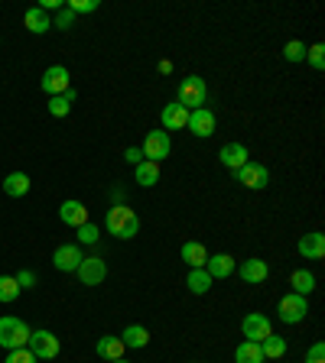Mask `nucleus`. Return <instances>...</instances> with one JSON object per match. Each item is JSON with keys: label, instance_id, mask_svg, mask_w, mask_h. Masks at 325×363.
Here are the masks:
<instances>
[{"label": "nucleus", "instance_id": "39", "mask_svg": "<svg viewBox=\"0 0 325 363\" xmlns=\"http://www.w3.org/2000/svg\"><path fill=\"white\" fill-rule=\"evenodd\" d=\"M124 159H127V162H130V166H140V162H143V153H140V150H137V146H130V150H127V153H124Z\"/></svg>", "mask_w": 325, "mask_h": 363}, {"label": "nucleus", "instance_id": "11", "mask_svg": "<svg viewBox=\"0 0 325 363\" xmlns=\"http://www.w3.org/2000/svg\"><path fill=\"white\" fill-rule=\"evenodd\" d=\"M238 182L244 185V188L260 192V188H267L270 172H267V166H260V162H248V166H241V169H238Z\"/></svg>", "mask_w": 325, "mask_h": 363}, {"label": "nucleus", "instance_id": "16", "mask_svg": "<svg viewBox=\"0 0 325 363\" xmlns=\"http://www.w3.org/2000/svg\"><path fill=\"white\" fill-rule=\"evenodd\" d=\"M160 120H162V127H166V130H183L185 124H189V110H185L179 101H173V104L162 107Z\"/></svg>", "mask_w": 325, "mask_h": 363}, {"label": "nucleus", "instance_id": "36", "mask_svg": "<svg viewBox=\"0 0 325 363\" xmlns=\"http://www.w3.org/2000/svg\"><path fill=\"white\" fill-rule=\"evenodd\" d=\"M306 363H325V344L315 341L313 347H309V353H306Z\"/></svg>", "mask_w": 325, "mask_h": 363}, {"label": "nucleus", "instance_id": "25", "mask_svg": "<svg viewBox=\"0 0 325 363\" xmlns=\"http://www.w3.org/2000/svg\"><path fill=\"white\" fill-rule=\"evenodd\" d=\"M212 282H215V279L208 276L205 269H189V279H185V286H189L192 295H205L208 288H212Z\"/></svg>", "mask_w": 325, "mask_h": 363}, {"label": "nucleus", "instance_id": "22", "mask_svg": "<svg viewBox=\"0 0 325 363\" xmlns=\"http://www.w3.org/2000/svg\"><path fill=\"white\" fill-rule=\"evenodd\" d=\"M23 26L30 32H36V36H43L46 30H53V20H49V13L39 10V7H32V10H26V17H23Z\"/></svg>", "mask_w": 325, "mask_h": 363}, {"label": "nucleus", "instance_id": "31", "mask_svg": "<svg viewBox=\"0 0 325 363\" xmlns=\"http://www.w3.org/2000/svg\"><path fill=\"white\" fill-rule=\"evenodd\" d=\"M306 59H309V65H313L315 72H322L325 68V46L322 43L309 46V49H306Z\"/></svg>", "mask_w": 325, "mask_h": 363}, {"label": "nucleus", "instance_id": "2", "mask_svg": "<svg viewBox=\"0 0 325 363\" xmlns=\"http://www.w3.org/2000/svg\"><path fill=\"white\" fill-rule=\"evenodd\" d=\"M30 324L23 318H13V315H3L0 318V347H7V351H20L30 344Z\"/></svg>", "mask_w": 325, "mask_h": 363}, {"label": "nucleus", "instance_id": "24", "mask_svg": "<svg viewBox=\"0 0 325 363\" xmlns=\"http://www.w3.org/2000/svg\"><path fill=\"white\" fill-rule=\"evenodd\" d=\"M133 179L140 182L143 188H153L156 182H160V162H150V159H143L140 166H133Z\"/></svg>", "mask_w": 325, "mask_h": 363}, {"label": "nucleus", "instance_id": "9", "mask_svg": "<svg viewBox=\"0 0 325 363\" xmlns=\"http://www.w3.org/2000/svg\"><path fill=\"white\" fill-rule=\"evenodd\" d=\"M43 91L49 97H55V95H65L68 88H72V78H68V68L65 65H53V68H46V75H43Z\"/></svg>", "mask_w": 325, "mask_h": 363}, {"label": "nucleus", "instance_id": "17", "mask_svg": "<svg viewBox=\"0 0 325 363\" xmlns=\"http://www.w3.org/2000/svg\"><path fill=\"white\" fill-rule=\"evenodd\" d=\"M299 257H306V259H322V257H325V234H319V230L306 234L303 240H299Z\"/></svg>", "mask_w": 325, "mask_h": 363}, {"label": "nucleus", "instance_id": "21", "mask_svg": "<svg viewBox=\"0 0 325 363\" xmlns=\"http://www.w3.org/2000/svg\"><path fill=\"white\" fill-rule=\"evenodd\" d=\"M124 344H120V337H114V334H104V337H98V357H104V360H120L124 357Z\"/></svg>", "mask_w": 325, "mask_h": 363}, {"label": "nucleus", "instance_id": "34", "mask_svg": "<svg viewBox=\"0 0 325 363\" xmlns=\"http://www.w3.org/2000/svg\"><path fill=\"white\" fill-rule=\"evenodd\" d=\"M72 13H95L98 10V0H68L65 3Z\"/></svg>", "mask_w": 325, "mask_h": 363}, {"label": "nucleus", "instance_id": "12", "mask_svg": "<svg viewBox=\"0 0 325 363\" xmlns=\"http://www.w3.org/2000/svg\"><path fill=\"white\" fill-rule=\"evenodd\" d=\"M218 159H221V166H225V169L238 172L241 166H248V162H250V153H248V146H244V143H225V146H221V153H218Z\"/></svg>", "mask_w": 325, "mask_h": 363}, {"label": "nucleus", "instance_id": "32", "mask_svg": "<svg viewBox=\"0 0 325 363\" xmlns=\"http://www.w3.org/2000/svg\"><path fill=\"white\" fill-rule=\"evenodd\" d=\"M283 55H286V62H303V59H306V43H299V39H292V43H286Z\"/></svg>", "mask_w": 325, "mask_h": 363}, {"label": "nucleus", "instance_id": "29", "mask_svg": "<svg viewBox=\"0 0 325 363\" xmlns=\"http://www.w3.org/2000/svg\"><path fill=\"white\" fill-rule=\"evenodd\" d=\"M290 286H292L296 295H309V292L315 288V276L313 273H306V269H296V273L290 276Z\"/></svg>", "mask_w": 325, "mask_h": 363}, {"label": "nucleus", "instance_id": "40", "mask_svg": "<svg viewBox=\"0 0 325 363\" xmlns=\"http://www.w3.org/2000/svg\"><path fill=\"white\" fill-rule=\"evenodd\" d=\"M111 363H127V360H124V357H120V360H111Z\"/></svg>", "mask_w": 325, "mask_h": 363}, {"label": "nucleus", "instance_id": "26", "mask_svg": "<svg viewBox=\"0 0 325 363\" xmlns=\"http://www.w3.org/2000/svg\"><path fill=\"white\" fill-rule=\"evenodd\" d=\"M234 363H263V351H260V344H254V341L238 344V351H234Z\"/></svg>", "mask_w": 325, "mask_h": 363}, {"label": "nucleus", "instance_id": "20", "mask_svg": "<svg viewBox=\"0 0 325 363\" xmlns=\"http://www.w3.org/2000/svg\"><path fill=\"white\" fill-rule=\"evenodd\" d=\"M208 253L202 244H195V240H189V244H183V259L189 263V269H205V263H208Z\"/></svg>", "mask_w": 325, "mask_h": 363}, {"label": "nucleus", "instance_id": "19", "mask_svg": "<svg viewBox=\"0 0 325 363\" xmlns=\"http://www.w3.org/2000/svg\"><path fill=\"white\" fill-rule=\"evenodd\" d=\"M120 344H124V347H133V351H143V347L150 344V331H147L143 324H130V328H124V334H120Z\"/></svg>", "mask_w": 325, "mask_h": 363}, {"label": "nucleus", "instance_id": "35", "mask_svg": "<svg viewBox=\"0 0 325 363\" xmlns=\"http://www.w3.org/2000/svg\"><path fill=\"white\" fill-rule=\"evenodd\" d=\"M3 363H39L36 357L30 353V347H20V351H10L7 353V360Z\"/></svg>", "mask_w": 325, "mask_h": 363}, {"label": "nucleus", "instance_id": "14", "mask_svg": "<svg viewBox=\"0 0 325 363\" xmlns=\"http://www.w3.org/2000/svg\"><path fill=\"white\" fill-rule=\"evenodd\" d=\"M238 273H241V279L248 282V286H257V282H263V279L270 276V266H267V259H244L238 266Z\"/></svg>", "mask_w": 325, "mask_h": 363}, {"label": "nucleus", "instance_id": "28", "mask_svg": "<svg viewBox=\"0 0 325 363\" xmlns=\"http://www.w3.org/2000/svg\"><path fill=\"white\" fill-rule=\"evenodd\" d=\"M260 351H263V360H280L283 353H286V341L277 337V334H270V337L260 341Z\"/></svg>", "mask_w": 325, "mask_h": 363}, {"label": "nucleus", "instance_id": "38", "mask_svg": "<svg viewBox=\"0 0 325 363\" xmlns=\"http://www.w3.org/2000/svg\"><path fill=\"white\" fill-rule=\"evenodd\" d=\"M13 279H17V286H20V292H23V288H32V286H36V276H32L30 269H23L20 276H13Z\"/></svg>", "mask_w": 325, "mask_h": 363}, {"label": "nucleus", "instance_id": "6", "mask_svg": "<svg viewBox=\"0 0 325 363\" xmlns=\"http://www.w3.org/2000/svg\"><path fill=\"white\" fill-rule=\"evenodd\" d=\"M30 353L36 357V360H53V357H59V337H55L53 331H32L30 334Z\"/></svg>", "mask_w": 325, "mask_h": 363}, {"label": "nucleus", "instance_id": "30", "mask_svg": "<svg viewBox=\"0 0 325 363\" xmlns=\"http://www.w3.org/2000/svg\"><path fill=\"white\" fill-rule=\"evenodd\" d=\"M17 295H20L17 279H13V276H0V302H3V305H10V302H17Z\"/></svg>", "mask_w": 325, "mask_h": 363}, {"label": "nucleus", "instance_id": "3", "mask_svg": "<svg viewBox=\"0 0 325 363\" xmlns=\"http://www.w3.org/2000/svg\"><path fill=\"white\" fill-rule=\"evenodd\" d=\"M277 315H280L283 324H299V321H306V315H309V299L290 292V295H283V299H280Z\"/></svg>", "mask_w": 325, "mask_h": 363}, {"label": "nucleus", "instance_id": "33", "mask_svg": "<svg viewBox=\"0 0 325 363\" xmlns=\"http://www.w3.org/2000/svg\"><path fill=\"white\" fill-rule=\"evenodd\" d=\"M53 26H55V30H72V26H75V13L68 10V7H62V10L55 13Z\"/></svg>", "mask_w": 325, "mask_h": 363}, {"label": "nucleus", "instance_id": "8", "mask_svg": "<svg viewBox=\"0 0 325 363\" xmlns=\"http://www.w3.org/2000/svg\"><path fill=\"white\" fill-rule=\"evenodd\" d=\"M75 273H78V279H82V286H101L104 276H108V263L101 257H85L78 263Z\"/></svg>", "mask_w": 325, "mask_h": 363}, {"label": "nucleus", "instance_id": "27", "mask_svg": "<svg viewBox=\"0 0 325 363\" xmlns=\"http://www.w3.org/2000/svg\"><path fill=\"white\" fill-rule=\"evenodd\" d=\"M72 104H75V91L68 88L65 95H55V97H49V114H53V117H65V114L72 110Z\"/></svg>", "mask_w": 325, "mask_h": 363}, {"label": "nucleus", "instance_id": "13", "mask_svg": "<svg viewBox=\"0 0 325 363\" xmlns=\"http://www.w3.org/2000/svg\"><path fill=\"white\" fill-rule=\"evenodd\" d=\"M82 259H85V253H82L75 244H65L53 253V266L59 269V273H75Z\"/></svg>", "mask_w": 325, "mask_h": 363}, {"label": "nucleus", "instance_id": "10", "mask_svg": "<svg viewBox=\"0 0 325 363\" xmlns=\"http://www.w3.org/2000/svg\"><path fill=\"white\" fill-rule=\"evenodd\" d=\"M185 127L192 130L195 137L208 139V137H215L218 120H215V114H212L208 107H198V110H189V124H185Z\"/></svg>", "mask_w": 325, "mask_h": 363}, {"label": "nucleus", "instance_id": "23", "mask_svg": "<svg viewBox=\"0 0 325 363\" xmlns=\"http://www.w3.org/2000/svg\"><path fill=\"white\" fill-rule=\"evenodd\" d=\"M30 175L26 172H10L7 179H3V192L10 195V198H23V195L30 192Z\"/></svg>", "mask_w": 325, "mask_h": 363}, {"label": "nucleus", "instance_id": "1", "mask_svg": "<svg viewBox=\"0 0 325 363\" xmlns=\"http://www.w3.org/2000/svg\"><path fill=\"white\" fill-rule=\"evenodd\" d=\"M104 227H108V234H114L118 240H130V237H137V230H140V217H137V211L127 208V204H114L108 211V217H104Z\"/></svg>", "mask_w": 325, "mask_h": 363}, {"label": "nucleus", "instance_id": "5", "mask_svg": "<svg viewBox=\"0 0 325 363\" xmlns=\"http://www.w3.org/2000/svg\"><path fill=\"white\" fill-rule=\"evenodd\" d=\"M205 95H208V88L198 75L183 78V85H179V104H183L185 110H198V107L205 104Z\"/></svg>", "mask_w": 325, "mask_h": 363}, {"label": "nucleus", "instance_id": "7", "mask_svg": "<svg viewBox=\"0 0 325 363\" xmlns=\"http://www.w3.org/2000/svg\"><path fill=\"white\" fill-rule=\"evenodd\" d=\"M241 331H244V337H248V341L260 344L263 337H270V334H273V324H270V318H267V315H260V311H250L248 318L241 321Z\"/></svg>", "mask_w": 325, "mask_h": 363}, {"label": "nucleus", "instance_id": "4", "mask_svg": "<svg viewBox=\"0 0 325 363\" xmlns=\"http://www.w3.org/2000/svg\"><path fill=\"white\" fill-rule=\"evenodd\" d=\"M143 159H150V162H162L169 153H173V139H169V133L166 130H150L147 133V139H143Z\"/></svg>", "mask_w": 325, "mask_h": 363}, {"label": "nucleus", "instance_id": "37", "mask_svg": "<svg viewBox=\"0 0 325 363\" xmlns=\"http://www.w3.org/2000/svg\"><path fill=\"white\" fill-rule=\"evenodd\" d=\"M78 240H82V244H95V240H98V227L95 224H82V227H78Z\"/></svg>", "mask_w": 325, "mask_h": 363}, {"label": "nucleus", "instance_id": "18", "mask_svg": "<svg viewBox=\"0 0 325 363\" xmlns=\"http://www.w3.org/2000/svg\"><path fill=\"white\" fill-rule=\"evenodd\" d=\"M234 259L228 257V253H215V257H208V263H205V273L212 279H228L231 273H234Z\"/></svg>", "mask_w": 325, "mask_h": 363}, {"label": "nucleus", "instance_id": "15", "mask_svg": "<svg viewBox=\"0 0 325 363\" xmlns=\"http://www.w3.org/2000/svg\"><path fill=\"white\" fill-rule=\"evenodd\" d=\"M59 217H62V224H68V227H82V224H88V208L82 202H62V208H59Z\"/></svg>", "mask_w": 325, "mask_h": 363}]
</instances>
